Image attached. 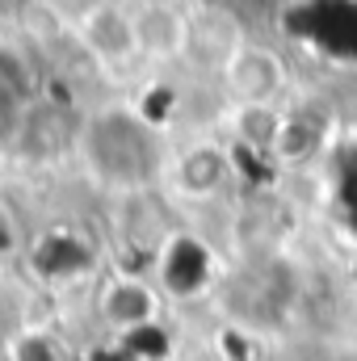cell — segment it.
Segmentation results:
<instances>
[{
  "instance_id": "obj_1",
  "label": "cell",
  "mask_w": 357,
  "mask_h": 361,
  "mask_svg": "<svg viewBox=\"0 0 357 361\" xmlns=\"http://www.w3.org/2000/svg\"><path fill=\"white\" fill-rule=\"evenodd\" d=\"M89 152L109 180H143L152 169V143L139 118L126 114H101L89 130Z\"/></svg>"
},
{
  "instance_id": "obj_2",
  "label": "cell",
  "mask_w": 357,
  "mask_h": 361,
  "mask_svg": "<svg viewBox=\"0 0 357 361\" xmlns=\"http://www.w3.org/2000/svg\"><path fill=\"white\" fill-rule=\"evenodd\" d=\"M227 89L240 105H273L286 89V68L265 47H236L227 59Z\"/></svg>"
},
{
  "instance_id": "obj_3",
  "label": "cell",
  "mask_w": 357,
  "mask_h": 361,
  "mask_svg": "<svg viewBox=\"0 0 357 361\" xmlns=\"http://www.w3.org/2000/svg\"><path fill=\"white\" fill-rule=\"evenodd\" d=\"M80 38L101 63H122L139 51V25L118 4H92L80 17Z\"/></svg>"
},
{
  "instance_id": "obj_4",
  "label": "cell",
  "mask_w": 357,
  "mask_h": 361,
  "mask_svg": "<svg viewBox=\"0 0 357 361\" xmlns=\"http://www.w3.org/2000/svg\"><path fill=\"white\" fill-rule=\"evenodd\" d=\"M101 307H105V319H109V324H118V328H143V324H152V315H156V294H152V286L139 281V277H118V281L105 290Z\"/></svg>"
},
{
  "instance_id": "obj_5",
  "label": "cell",
  "mask_w": 357,
  "mask_h": 361,
  "mask_svg": "<svg viewBox=\"0 0 357 361\" xmlns=\"http://www.w3.org/2000/svg\"><path fill=\"white\" fill-rule=\"evenodd\" d=\"M227 180V156L210 143H198L189 152H181L177 160V189L189 197H210L219 185Z\"/></svg>"
},
{
  "instance_id": "obj_6",
  "label": "cell",
  "mask_w": 357,
  "mask_h": 361,
  "mask_svg": "<svg viewBox=\"0 0 357 361\" xmlns=\"http://www.w3.org/2000/svg\"><path fill=\"white\" fill-rule=\"evenodd\" d=\"M135 25H139V51L160 55V59L177 55L181 47L189 42V25H185V17L173 13V8H164V4L143 8V13L135 17Z\"/></svg>"
},
{
  "instance_id": "obj_7",
  "label": "cell",
  "mask_w": 357,
  "mask_h": 361,
  "mask_svg": "<svg viewBox=\"0 0 357 361\" xmlns=\"http://www.w3.org/2000/svg\"><path fill=\"white\" fill-rule=\"evenodd\" d=\"M210 273V257L202 244H193L189 235H177L164 252V281L173 294H193Z\"/></svg>"
},
{
  "instance_id": "obj_8",
  "label": "cell",
  "mask_w": 357,
  "mask_h": 361,
  "mask_svg": "<svg viewBox=\"0 0 357 361\" xmlns=\"http://www.w3.org/2000/svg\"><path fill=\"white\" fill-rule=\"evenodd\" d=\"M25 97V59L0 47V109H13Z\"/></svg>"
}]
</instances>
